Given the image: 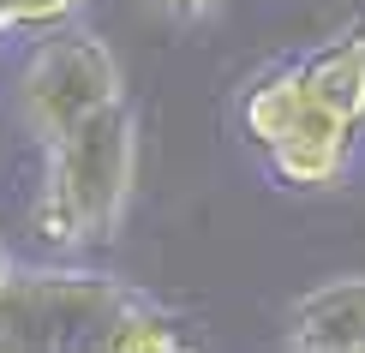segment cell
Masks as SVG:
<instances>
[{
  "label": "cell",
  "instance_id": "30bf717a",
  "mask_svg": "<svg viewBox=\"0 0 365 353\" xmlns=\"http://www.w3.org/2000/svg\"><path fill=\"white\" fill-rule=\"evenodd\" d=\"M12 257H19V252H12V245H6V240H0V275H6V270H12Z\"/></svg>",
  "mask_w": 365,
  "mask_h": 353
},
{
  "label": "cell",
  "instance_id": "6da1fadb",
  "mask_svg": "<svg viewBox=\"0 0 365 353\" xmlns=\"http://www.w3.org/2000/svg\"><path fill=\"white\" fill-rule=\"evenodd\" d=\"M132 186H138V114L126 102H114L96 120L72 126L66 138L42 144L30 234L60 257L108 245L126 222Z\"/></svg>",
  "mask_w": 365,
  "mask_h": 353
},
{
  "label": "cell",
  "instance_id": "5b68a950",
  "mask_svg": "<svg viewBox=\"0 0 365 353\" xmlns=\"http://www.w3.org/2000/svg\"><path fill=\"white\" fill-rule=\"evenodd\" d=\"M287 353H365V275H329L282 312Z\"/></svg>",
  "mask_w": 365,
  "mask_h": 353
},
{
  "label": "cell",
  "instance_id": "52a82bcc",
  "mask_svg": "<svg viewBox=\"0 0 365 353\" xmlns=\"http://www.w3.org/2000/svg\"><path fill=\"white\" fill-rule=\"evenodd\" d=\"M96 353H180L186 347V324L180 312H168L162 300H150L144 287H132L126 300L114 305V317L96 329Z\"/></svg>",
  "mask_w": 365,
  "mask_h": 353
},
{
  "label": "cell",
  "instance_id": "277c9868",
  "mask_svg": "<svg viewBox=\"0 0 365 353\" xmlns=\"http://www.w3.org/2000/svg\"><path fill=\"white\" fill-rule=\"evenodd\" d=\"M126 294H132V282L108 270L19 264L12 257V270L0 275V353L90 347Z\"/></svg>",
  "mask_w": 365,
  "mask_h": 353
},
{
  "label": "cell",
  "instance_id": "ba28073f",
  "mask_svg": "<svg viewBox=\"0 0 365 353\" xmlns=\"http://www.w3.org/2000/svg\"><path fill=\"white\" fill-rule=\"evenodd\" d=\"M90 0H0V36L12 30H54L66 19H84Z\"/></svg>",
  "mask_w": 365,
  "mask_h": 353
},
{
  "label": "cell",
  "instance_id": "3957f363",
  "mask_svg": "<svg viewBox=\"0 0 365 353\" xmlns=\"http://www.w3.org/2000/svg\"><path fill=\"white\" fill-rule=\"evenodd\" d=\"M114 102H126L120 54L108 48V36H96L78 19L42 30L24 48L19 72H12V114L36 138V150L54 144V138H66L84 120H96Z\"/></svg>",
  "mask_w": 365,
  "mask_h": 353
},
{
  "label": "cell",
  "instance_id": "7a4b0ae2",
  "mask_svg": "<svg viewBox=\"0 0 365 353\" xmlns=\"http://www.w3.org/2000/svg\"><path fill=\"white\" fill-rule=\"evenodd\" d=\"M240 138L264 156L269 180L287 192H336L354 174L359 132H347L329 108H317L299 84L294 60L257 72L240 90Z\"/></svg>",
  "mask_w": 365,
  "mask_h": 353
},
{
  "label": "cell",
  "instance_id": "9c48e42d",
  "mask_svg": "<svg viewBox=\"0 0 365 353\" xmlns=\"http://www.w3.org/2000/svg\"><path fill=\"white\" fill-rule=\"evenodd\" d=\"M150 6H156L162 19H174V24H204V19L222 12V0H150Z\"/></svg>",
  "mask_w": 365,
  "mask_h": 353
},
{
  "label": "cell",
  "instance_id": "8992f818",
  "mask_svg": "<svg viewBox=\"0 0 365 353\" xmlns=\"http://www.w3.org/2000/svg\"><path fill=\"white\" fill-rule=\"evenodd\" d=\"M294 72L317 108H329L347 132L365 138V12L329 30L317 48H306L294 60Z\"/></svg>",
  "mask_w": 365,
  "mask_h": 353
}]
</instances>
